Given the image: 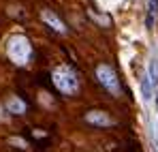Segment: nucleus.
Returning a JSON list of instances; mask_svg holds the SVG:
<instances>
[{
	"label": "nucleus",
	"mask_w": 158,
	"mask_h": 152,
	"mask_svg": "<svg viewBox=\"0 0 158 152\" xmlns=\"http://www.w3.org/2000/svg\"><path fill=\"white\" fill-rule=\"evenodd\" d=\"M148 75L152 79L154 88L158 90V58H152V60H150V64H148Z\"/></svg>",
	"instance_id": "nucleus-9"
},
{
	"label": "nucleus",
	"mask_w": 158,
	"mask_h": 152,
	"mask_svg": "<svg viewBox=\"0 0 158 152\" xmlns=\"http://www.w3.org/2000/svg\"><path fill=\"white\" fill-rule=\"evenodd\" d=\"M52 81L56 86V90L64 97H73L79 92V77L73 71V67L69 64H58L52 71Z\"/></svg>",
	"instance_id": "nucleus-2"
},
{
	"label": "nucleus",
	"mask_w": 158,
	"mask_h": 152,
	"mask_svg": "<svg viewBox=\"0 0 158 152\" xmlns=\"http://www.w3.org/2000/svg\"><path fill=\"white\" fill-rule=\"evenodd\" d=\"M154 92H156V88H154L152 79H150L148 71H145L143 77H141V99H143V103H150V101H152V99H154Z\"/></svg>",
	"instance_id": "nucleus-7"
},
{
	"label": "nucleus",
	"mask_w": 158,
	"mask_h": 152,
	"mask_svg": "<svg viewBox=\"0 0 158 152\" xmlns=\"http://www.w3.org/2000/svg\"><path fill=\"white\" fill-rule=\"evenodd\" d=\"M83 120L88 124H92V127H111L113 124V118L107 111H103V109H90V111H85Z\"/></svg>",
	"instance_id": "nucleus-6"
},
{
	"label": "nucleus",
	"mask_w": 158,
	"mask_h": 152,
	"mask_svg": "<svg viewBox=\"0 0 158 152\" xmlns=\"http://www.w3.org/2000/svg\"><path fill=\"white\" fill-rule=\"evenodd\" d=\"M156 133H158V120H156Z\"/></svg>",
	"instance_id": "nucleus-11"
},
{
	"label": "nucleus",
	"mask_w": 158,
	"mask_h": 152,
	"mask_svg": "<svg viewBox=\"0 0 158 152\" xmlns=\"http://www.w3.org/2000/svg\"><path fill=\"white\" fill-rule=\"evenodd\" d=\"M96 79H98V84L105 88L107 92H111L113 97H120V92H122V86H120L118 73H115V69H113L111 64H105V62H101V64L96 67Z\"/></svg>",
	"instance_id": "nucleus-3"
},
{
	"label": "nucleus",
	"mask_w": 158,
	"mask_h": 152,
	"mask_svg": "<svg viewBox=\"0 0 158 152\" xmlns=\"http://www.w3.org/2000/svg\"><path fill=\"white\" fill-rule=\"evenodd\" d=\"M9 144H11V146H19V150H30L28 141L22 139V137H9Z\"/></svg>",
	"instance_id": "nucleus-10"
},
{
	"label": "nucleus",
	"mask_w": 158,
	"mask_h": 152,
	"mask_svg": "<svg viewBox=\"0 0 158 152\" xmlns=\"http://www.w3.org/2000/svg\"><path fill=\"white\" fill-rule=\"evenodd\" d=\"M158 17V0H148V15H145V26L154 28V22Z\"/></svg>",
	"instance_id": "nucleus-8"
},
{
	"label": "nucleus",
	"mask_w": 158,
	"mask_h": 152,
	"mask_svg": "<svg viewBox=\"0 0 158 152\" xmlns=\"http://www.w3.org/2000/svg\"><path fill=\"white\" fill-rule=\"evenodd\" d=\"M4 54H6V58H9L11 64H15L17 69H24L32 60V43H30V39H28L26 34H22V32L11 34L6 39Z\"/></svg>",
	"instance_id": "nucleus-1"
},
{
	"label": "nucleus",
	"mask_w": 158,
	"mask_h": 152,
	"mask_svg": "<svg viewBox=\"0 0 158 152\" xmlns=\"http://www.w3.org/2000/svg\"><path fill=\"white\" fill-rule=\"evenodd\" d=\"M2 107L6 109V114H11V116H24L28 111V103L22 99V97H17V94H9L4 103H2Z\"/></svg>",
	"instance_id": "nucleus-5"
},
{
	"label": "nucleus",
	"mask_w": 158,
	"mask_h": 152,
	"mask_svg": "<svg viewBox=\"0 0 158 152\" xmlns=\"http://www.w3.org/2000/svg\"><path fill=\"white\" fill-rule=\"evenodd\" d=\"M41 20H43V24L49 26L53 32H58V34H66V32H69L66 24L60 20L58 13H53L52 9H43V11H41Z\"/></svg>",
	"instance_id": "nucleus-4"
}]
</instances>
